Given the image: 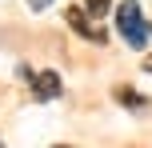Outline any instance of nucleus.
<instances>
[{"label":"nucleus","instance_id":"obj_1","mask_svg":"<svg viewBox=\"0 0 152 148\" xmlns=\"http://www.w3.org/2000/svg\"><path fill=\"white\" fill-rule=\"evenodd\" d=\"M116 32H120V40L132 52H144L148 48L152 24L144 20V12H140V0H120V4H116Z\"/></svg>","mask_w":152,"mask_h":148},{"label":"nucleus","instance_id":"obj_2","mask_svg":"<svg viewBox=\"0 0 152 148\" xmlns=\"http://www.w3.org/2000/svg\"><path fill=\"white\" fill-rule=\"evenodd\" d=\"M64 20H68V28H72L80 40H88V44H100V48L108 44V32L100 28V20H92V16L84 12V4H72V8H64Z\"/></svg>","mask_w":152,"mask_h":148},{"label":"nucleus","instance_id":"obj_3","mask_svg":"<svg viewBox=\"0 0 152 148\" xmlns=\"http://www.w3.org/2000/svg\"><path fill=\"white\" fill-rule=\"evenodd\" d=\"M28 92H32V100H36V104H48V100H56V96L64 92V80H60V72H56V68H44V72L32 76Z\"/></svg>","mask_w":152,"mask_h":148},{"label":"nucleus","instance_id":"obj_4","mask_svg":"<svg viewBox=\"0 0 152 148\" xmlns=\"http://www.w3.org/2000/svg\"><path fill=\"white\" fill-rule=\"evenodd\" d=\"M112 100H116V104H124V108H132V112L152 108L148 96H144V92H136V88H128V84H116V88H112Z\"/></svg>","mask_w":152,"mask_h":148},{"label":"nucleus","instance_id":"obj_5","mask_svg":"<svg viewBox=\"0 0 152 148\" xmlns=\"http://www.w3.org/2000/svg\"><path fill=\"white\" fill-rule=\"evenodd\" d=\"M84 12L92 20H104L108 12H116V0H84Z\"/></svg>","mask_w":152,"mask_h":148},{"label":"nucleus","instance_id":"obj_6","mask_svg":"<svg viewBox=\"0 0 152 148\" xmlns=\"http://www.w3.org/2000/svg\"><path fill=\"white\" fill-rule=\"evenodd\" d=\"M24 4H28V12H48L56 0H24Z\"/></svg>","mask_w":152,"mask_h":148},{"label":"nucleus","instance_id":"obj_7","mask_svg":"<svg viewBox=\"0 0 152 148\" xmlns=\"http://www.w3.org/2000/svg\"><path fill=\"white\" fill-rule=\"evenodd\" d=\"M16 76H20V80H24V84H32V76H36V72H32V68H28V64H16Z\"/></svg>","mask_w":152,"mask_h":148},{"label":"nucleus","instance_id":"obj_8","mask_svg":"<svg viewBox=\"0 0 152 148\" xmlns=\"http://www.w3.org/2000/svg\"><path fill=\"white\" fill-rule=\"evenodd\" d=\"M144 72H152V56H144Z\"/></svg>","mask_w":152,"mask_h":148},{"label":"nucleus","instance_id":"obj_9","mask_svg":"<svg viewBox=\"0 0 152 148\" xmlns=\"http://www.w3.org/2000/svg\"><path fill=\"white\" fill-rule=\"evenodd\" d=\"M52 148H72V144H52Z\"/></svg>","mask_w":152,"mask_h":148},{"label":"nucleus","instance_id":"obj_10","mask_svg":"<svg viewBox=\"0 0 152 148\" xmlns=\"http://www.w3.org/2000/svg\"><path fill=\"white\" fill-rule=\"evenodd\" d=\"M0 148H4V144H0Z\"/></svg>","mask_w":152,"mask_h":148}]
</instances>
